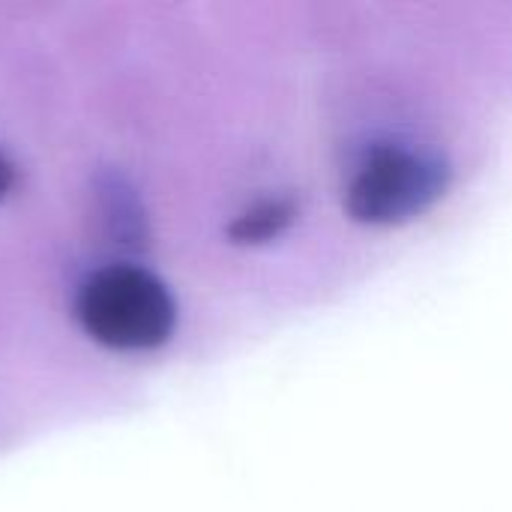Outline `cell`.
<instances>
[{
  "instance_id": "obj_2",
  "label": "cell",
  "mask_w": 512,
  "mask_h": 512,
  "mask_svg": "<svg viewBox=\"0 0 512 512\" xmlns=\"http://www.w3.org/2000/svg\"><path fill=\"white\" fill-rule=\"evenodd\" d=\"M450 162L423 144H372L345 186V210L363 225H405L441 201L450 186Z\"/></svg>"
},
{
  "instance_id": "obj_4",
  "label": "cell",
  "mask_w": 512,
  "mask_h": 512,
  "mask_svg": "<svg viewBox=\"0 0 512 512\" xmlns=\"http://www.w3.org/2000/svg\"><path fill=\"white\" fill-rule=\"evenodd\" d=\"M291 222H294V204L288 198H276V201L270 198L240 213L231 222L228 234L234 243H264V240L279 237Z\"/></svg>"
},
{
  "instance_id": "obj_5",
  "label": "cell",
  "mask_w": 512,
  "mask_h": 512,
  "mask_svg": "<svg viewBox=\"0 0 512 512\" xmlns=\"http://www.w3.org/2000/svg\"><path fill=\"white\" fill-rule=\"evenodd\" d=\"M12 180H15V168H12V162L0 153V198L9 192V186H12Z\"/></svg>"
},
{
  "instance_id": "obj_3",
  "label": "cell",
  "mask_w": 512,
  "mask_h": 512,
  "mask_svg": "<svg viewBox=\"0 0 512 512\" xmlns=\"http://www.w3.org/2000/svg\"><path fill=\"white\" fill-rule=\"evenodd\" d=\"M99 195H102L108 231L117 237V243H123L129 249L147 246V216L141 210L135 189L120 174H108L99 183Z\"/></svg>"
},
{
  "instance_id": "obj_1",
  "label": "cell",
  "mask_w": 512,
  "mask_h": 512,
  "mask_svg": "<svg viewBox=\"0 0 512 512\" xmlns=\"http://www.w3.org/2000/svg\"><path fill=\"white\" fill-rule=\"evenodd\" d=\"M84 333L114 351H150L171 339L177 303L168 285L144 267L108 264L90 273L75 297Z\"/></svg>"
}]
</instances>
